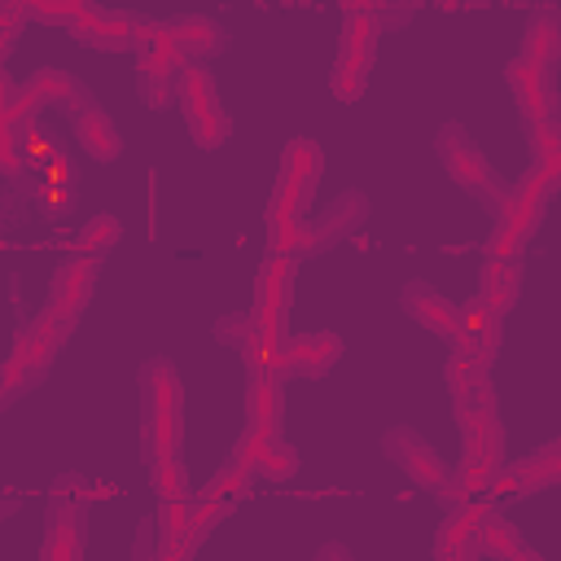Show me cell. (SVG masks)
<instances>
[{"instance_id":"obj_5","label":"cell","mask_w":561,"mask_h":561,"mask_svg":"<svg viewBox=\"0 0 561 561\" xmlns=\"http://www.w3.org/2000/svg\"><path fill=\"white\" fill-rule=\"evenodd\" d=\"M289 294H294V254H280L272 250L259 267V280H254V320H259V333H272V337H285V311H289Z\"/></svg>"},{"instance_id":"obj_26","label":"cell","mask_w":561,"mask_h":561,"mask_svg":"<svg viewBox=\"0 0 561 561\" xmlns=\"http://www.w3.org/2000/svg\"><path fill=\"white\" fill-rule=\"evenodd\" d=\"M473 548H478V552H491V557H526V548H522L517 530H513L495 508H491V513H486V522L478 526Z\"/></svg>"},{"instance_id":"obj_13","label":"cell","mask_w":561,"mask_h":561,"mask_svg":"<svg viewBox=\"0 0 561 561\" xmlns=\"http://www.w3.org/2000/svg\"><path fill=\"white\" fill-rule=\"evenodd\" d=\"M35 110L39 105H66V110H88V92H83V83L75 79V75H66V70H57V66H48V70H35L22 88H18Z\"/></svg>"},{"instance_id":"obj_33","label":"cell","mask_w":561,"mask_h":561,"mask_svg":"<svg viewBox=\"0 0 561 561\" xmlns=\"http://www.w3.org/2000/svg\"><path fill=\"white\" fill-rule=\"evenodd\" d=\"M149 486L158 491V500L188 495V473H184L180 456H171V460H149Z\"/></svg>"},{"instance_id":"obj_27","label":"cell","mask_w":561,"mask_h":561,"mask_svg":"<svg viewBox=\"0 0 561 561\" xmlns=\"http://www.w3.org/2000/svg\"><path fill=\"white\" fill-rule=\"evenodd\" d=\"M276 438H280V434H276V421H245V430H241V438H237V447H232V460L254 473Z\"/></svg>"},{"instance_id":"obj_10","label":"cell","mask_w":561,"mask_h":561,"mask_svg":"<svg viewBox=\"0 0 561 561\" xmlns=\"http://www.w3.org/2000/svg\"><path fill=\"white\" fill-rule=\"evenodd\" d=\"M399 302H403V311H408L421 329H430V333L456 342V333H460V311H456L443 294H434V289L421 285V280H408L403 294H399Z\"/></svg>"},{"instance_id":"obj_38","label":"cell","mask_w":561,"mask_h":561,"mask_svg":"<svg viewBox=\"0 0 561 561\" xmlns=\"http://www.w3.org/2000/svg\"><path fill=\"white\" fill-rule=\"evenodd\" d=\"M526 136H530V145H535V158H543V153L561 149V123H557V114L526 123Z\"/></svg>"},{"instance_id":"obj_17","label":"cell","mask_w":561,"mask_h":561,"mask_svg":"<svg viewBox=\"0 0 561 561\" xmlns=\"http://www.w3.org/2000/svg\"><path fill=\"white\" fill-rule=\"evenodd\" d=\"M75 136H79V145H83L96 162H114V158L123 153L118 127H114V123H110V114H105V110H96V105L79 110V118H75Z\"/></svg>"},{"instance_id":"obj_34","label":"cell","mask_w":561,"mask_h":561,"mask_svg":"<svg viewBox=\"0 0 561 561\" xmlns=\"http://www.w3.org/2000/svg\"><path fill=\"white\" fill-rule=\"evenodd\" d=\"M482 373H486V368L478 364V355H473V351H460V346H451V359H447V368H443L451 399H456V394H465V390H469V386H473Z\"/></svg>"},{"instance_id":"obj_39","label":"cell","mask_w":561,"mask_h":561,"mask_svg":"<svg viewBox=\"0 0 561 561\" xmlns=\"http://www.w3.org/2000/svg\"><path fill=\"white\" fill-rule=\"evenodd\" d=\"M18 145H22V153H26V162H31V167H39V162H48V158L57 153V145H53L35 123H31L26 131H18Z\"/></svg>"},{"instance_id":"obj_31","label":"cell","mask_w":561,"mask_h":561,"mask_svg":"<svg viewBox=\"0 0 561 561\" xmlns=\"http://www.w3.org/2000/svg\"><path fill=\"white\" fill-rule=\"evenodd\" d=\"M364 83H368V61L337 53V61H333V75H329V88H333V96H337V101H355V96L364 92Z\"/></svg>"},{"instance_id":"obj_16","label":"cell","mask_w":561,"mask_h":561,"mask_svg":"<svg viewBox=\"0 0 561 561\" xmlns=\"http://www.w3.org/2000/svg\"><path fill=\"white\" fill-rule=\"evenodd\" d=\"M285 342H289V337H272V333H259V329H254V337L241 346V359H245L250 377H263V381H276V386H280V381L294 373Z\"/></svg>"},{"instance_id":"obj_43","label":"cell","mask_w":561,"mask_h":561,"mask_svg":"<svg viewBox=\"0 0 561 561\" xmlns=\"http://www.w3.org/2000/svg\"><path fill=\"white\" fill-rule=\"evenodd\" d=\"M346 4V13H377L381 9V0H342Z\"/></svg>"},{"instance_id":"obj_28","label":"cell","mask_w":561,"mask_h":561,"mask_svg":"<svg viewBox=\"0 0 561 561\" xmlns=\"http://www.w3.org/2000/svg\"><path fill=\"white\" fill-rule=\"evenodd\" d=\"M175 26V35H180V44H184V53H215L219 44H224V35H219V26L210 22V18H202V13H184V18H175L171 22Z\"/></svg>"},{"instance_id":"obj_41","label":"cell","mask_w":561,"mask_h":561,"mask_svg":"<svg viewBox=\"0 0 561 561\" xmlns=\"http://www.w3.org/2000/svg\"><path fill=\"white\" fill-rule=\"evenodd\" d=\"M0 162H4V175H18V171H22L26 153H22V145H18V131H4V136H0Z\"/></svg>"},{"instance_id":"obj_24","label":"cell","mask_w":561,"mask_h":561,"mask_svg":"<svg viewBox=\"0 0 561 561\" xmlns=\"http://www.w3.org/2000/svg\"><path fill=\"white\" fill-rule=\"evenodd\" d=\"M377 35H381V18L377 13H346V22H342V53L373 66Z\"/></svg>"},{"instance_id":"obj_1","label":"cell","mask_w":561,"mask_h":561,"mask_svg":"<svg viewBox=\"0 0 561 561\" xmlns=\"http://www.w3.org/2000/svg\"><path fill=\"white\" fill-rule=\"evenodd\" d=\"M320 167H324V153H320L316 140H307V136L289 140V149L280 158V171H276L272 202H267V241H272V250H280V254L302 250V241H307L302 206L311 202Z\"/></svg>"},{"instance_id":"obj_19","label":"cell","mask_w":561,"mask_h":561,"mask_svg":"<svg viewBox=\"0 0 561 561\" xmlns=\"http://www.w3.org/2000/svg\"><path fill=\"white\" fill-rule=\"evenodd\" d=\"M522 57H535V61H543V66H557V61H561V13L539 9V13L526 22Z\"/></svg>"},{"instance_id":"obj_36","label":"cell","mask_w":561,"mask_h":561,"mask_svg":"<svg viewBox=\"0 0 561 561\" xmlns=\"http://www.w3.org/2000/svg\"><path fill=\"white\" fill-rule=\"evenodd\" d=\"M175 75H162V70H153V66H145L140 61V96L153 105V110H162V105H171V92H175Z\"/></svg>"},{"instance_id":"obj_23","label":"cell","mask_w":561,"mask_h":561,"mask_svg":"<svg viewBox=\"0 0 561 561\" xmlns=\"http://www.w3.org/2000/svg\"><path fill=\"white\" fill-rule=\"evenodd\" d=\"M513 478H517V491H535V486H548V482H561V438L539 447L530 460L513 465Z\"/></svg>"},{"instance_id":"obj_37","label":"cell","mask_w":561,"mask_h":561,"mask_svg":"<svg viewBox=\"0 0 561 561\" xmlns=\"http://www.w3.org/2000/svg\"><path fill=\"white\" fill-rule=\"evenodd\" d=\"M259 469H263L267 478L285 482V478H294V473H298V451H294L289 443H280V438H276V443L267 447V456H263V465H259Z\"/></svg>"},{"instance_id":"obj_11","label":"cell","mask_w":561,"mask_h":561,"mask_svg":"<svg viewBox=\"0 0 561 561\" xmlns=\"http://www.w3.org/2000/svg\"><path fill=\"white\" fill-rule=\"evenodd\" d=\"M136 22H140L136 13H114V9L88 4V9L70 22V35H79L83 44H96V48H131Z\"/></svg>"},{"instance_id":"obj_22","label":"cell","mask_w":561,"mask_h":561,"mask_svg":"<svg viewBox=\"0 0 561 561\" xmlns=\"http://www.w3.org/2000/svg\"><path fill=\"white\" fill-rule=\"evenodd\" d=\"M364 215V197L359 193H351V197H342L324 219H320V228H307V241H302V250H324L333 237H342L346 228H355V219Z\"/></svg>"},{"instance_id":"obj_30","label":"cell","mask_w":561,"mask_h":561,"mask_svg":"<svg viewBox=\"0 0 561 561\" xmlns=\"http://www.w3.org/2000/svg\"><path fill=\"white\" fill-rule=\"evenodd\" d=\"M245 491H250V469H245V465H237V460H228V465L206 482V491H202V495H206V500H215V504H228V508H232Z\"/></svg>"},{"instance_id":"obj_29","label":"cell","mask_w":561,"mask_h":561,"mask_svg":"<svg viewBox=\"0 0 561 561\" xmlns=\"http://www.w3.org/2000/svg\"><path fill=\"white\" fill-rule=\"evenodd\" d=\"M118 237H123V224H118L114 215H96V219H88V224L79 228V237H75V254L105 259V250H110Z\"/></svg>"},{"instance_id":"obj_42","label":"cell","mask_w":561,"mask_h":561,"mask_svg":"<svg viewBox=\"0 0 561 561\" xmlns=\"http://www.w3.org/2000/svg\"><path fill=\"white\" fill-rule=\"evenodd\" d=\"M70 197H75L70 184H39V188H35V202H39V206H66Z\"/></svg>"},{"instance_id":"obj_6","label":"cell","mask_w":561,"mask_h":561,"mask_svg":"<svg viewBox=\"0 0 561 561\" xmlns=\"http://www.w3.org/2000/svg\"><path fill=\"white\" fill-rule=\"evenodd\" d=\"M381 443H386V451L399 460V469H403L416 486L438 491V495H447V491H451V478H456V473H447V465L438 460V451H434L430 443H421V434H416V430L399 425V430H390Z\"/></svg>"},{"instance_id":"obj_12","label":"cell","mask_w":561,"mask_h":561,"mask_svg":"<svg viewBox=\"0 0 561 561\" xmlns=\"http://www.w3.org/2000/svg\"><path fill=\"white\" fill-rule=\"evenodd\" d=\"M508 88H513V96H517L526 123L552 114V83H548V66H543V61L517 57V61L508 66Z\"/></svg>"},{"instance_id":"obj_18","label":"cell","mask_w":561,"mask_h":561,"mask_svg":"<svg viewBox=\"0 0 561 561\" xmlns=\"http://www.w3.org/2000/svg\"><path fill=\"white\" fill-rule=\"evenodd\" d=\"M517 280H522V263L517 259H491L486 254V263L478 272V294L504 316L517 302Z\"/></svg>"},{"instance_id":"obj_3","label":"cell","mask_w":561,"mask_h":561,"mask_svg":"<svg viewBox=\"0 0 561 561\" xmlns=\"http://www.w3.org/2000/svg\"><path fill=\"white\" fill-rule=\"evenodd\" d=\"M175 96H180V114L193 131V140L202 149H219L228 140V114L219 105V92H215V79L210 70L202 66H184L180 70V83H175Z\"/></svg>"},{"instance_id":"obj_9","label":"cell","mask_w":561,"mask_h":561,"mask_svg":"<svg viewBox=\"0 0 561 561\" xmlns=\"http://www.w3.org/2000/svg\"><path fill=\"white\" fill-rule=\"evenodd\" d=\"M451 346H460V351H473L478 355V364L482 368H491V359H495V351H500V311L478 294L473 302H465L460 307V333H456V342Z\"/></svg>"},{"instance_id":"obj_14","label":"cell","mask_w":561,"mask_h":561,"mask_svg":"<svg viewBox=\"0 0 561 561\" xmlns=\"http://www.w3.org/2000/svg\"><path fill=\"white\" fill-rule=\"evenodd\" d=\"M285 351H289L294 373L320 377V373H329V368L337 364V355H342V337L329 333V329H307V333H294V337L285 342Z\"/></svg>"},{"instance_id":"obj_25","label":"cell","mask_w":561,"mask_h":561,"mask_svg":"<svg viewBox=\"0 0 561 561\" xmlns=\"http://www.w3.org/2000/svg\"><path fill=\"white\" fill-rule=\"evenodd\" d=\"M188 517H193V504H188V495H175V500H158V557H167L180 539H184V530H188Z\"/></svg>"},{"instance_id":"obj_35","label":"cell","mask_w":561,"mask_h":561,"mask_svg":"<svg viewBox=\"0 0 561 561\" xmlns=\"http://www.w3.org/2000/svg\"><path fill=\"white\" fill-rule=\"evenodd\" d=\"M83 9H88V0H26V13L44 26H70Z\"/></svg>"},{"instance_id":"obj_2","label":"cell","mask_w":561,"mask_h":561,"mask_svg":"<svg viewBox=\"0 0 561 561\" xmlns=\"http://www.w3.org/2000/svg\"><path fill=\"white\" fill-rule=\"evenodd\" d=\"M96 491H88L79 478H57L48 495V535L39 557L44 561H79L83 557V504Z\"/></svg>"},{"instance_id":"obj_4","label":"cell","mask_w":561,"mask_h":561,"mask_svg":"<svg viewBox=\"0 0 561 561\" xmlns=\"http://www.w3.org/2000/svg\"><path fill=\"white\" fill-rule=\"evenodd\" d=\"M66 333H70L66 320H57V316H48V311L35 316V324L22 329V337L13 342L9 359H4V386L18 390L22 377H39V373L53 364V355H57V346H61Z\"/></svg>"},{"instance_id":"obj_32","label":"cell","mask_w":561,"mask_h":561,"mask_svg":"<svg viewBox=\"0 0 561 561\" xmlns=\"http://www.w3.org/2000/svg\"><path fill=\"white\" fill-rule=\"evenodd\" d=\"M245 421H280V386L250 377L245 386Z\"/></svg>"},{"instance_id":"obj_8","label":"cell","mask_w":561,"mask_h":561,"mask_svg":"<svg viewBox=\"0 0 561 561\" xmlns=\"http://www.w3.org/2000/svg\"><path fill=\"white\" fill-rule=\"evenodd\" d=\"M96 267H101V259L70 254L57 267V276H53V294H48V307L44 311L57 316V320H66V324H75V316L88 307V298L96 289Z\"/></svg>"},{"instance_id":"obj_20","label":"cell","mask_w":561,"mask_h":561,"mask_svg":"<svg viewBox=\"0 0 561 561\" xmlns=\"http://www.w3.org/2000/svg\"><path fill=\"white\" fill-rule=\"evenodd\" d=\"M140 390H145V412L158 408H180V377L167 359H149L140 368Z\"/></svg>"},{"instance_id":"obj_7","label":"cell","mask_w":561,"mask_h":561,"mask_svg":"<svg viewBox=\"0 0 561 561\" xmlns=\"http://www.w3.org/2000/svg\"><path fill=\"white\" fill-rule=\"evenodd\" d=\"M438 158H443V167H447V175L460 184V188H469V193H478V197H495V206L504 202L500 193H495V184H491V171H486V162H482V153L465 140V131L456 127V123H447L443 131H438Z\"/></svg>"},{"instance_id":"obj_40","label":"cell","mask_w":561,"mask_h":561,"mask_svg":"<svg viewBox=\"0 0 561 561\" xmlns=\"http://www.w3.org/2000/svg\"><path fill=\"white\" fill-rule=\"evenodd\" d=\"M35 175H39V184H75V167L66 153H53L48 162H39Z\"/></svg>"},{"instance_id":"obj_15","label":"cell","mask_w":561,"mask_h":561,"mask_svg":"<svg viewBox=\"0 0 561 561\" xmlns=\"http://www.w3.org/2000/svg\"><path fill=\"white\" fill-rule=\"evenodd\" d=\"M491 513V500H469V504H456V513L438 526V539H434V557H465L473 552V535L478 526L486 522Z\"/></svg>"},{"instance_id":"obj_21","label":"cell","mask_w":561,"mask_h":561,"mask_svg":"<svg viewBox=\"0 0 561 561\" xmlns=\"http://www.w3.org/2000/svg\"><path fill=\"white\" fill-rule=\"evenodd\" d=\"M145 447H149V460L180 456V408L145 412Z\"/></svg>"}]
</instances>
